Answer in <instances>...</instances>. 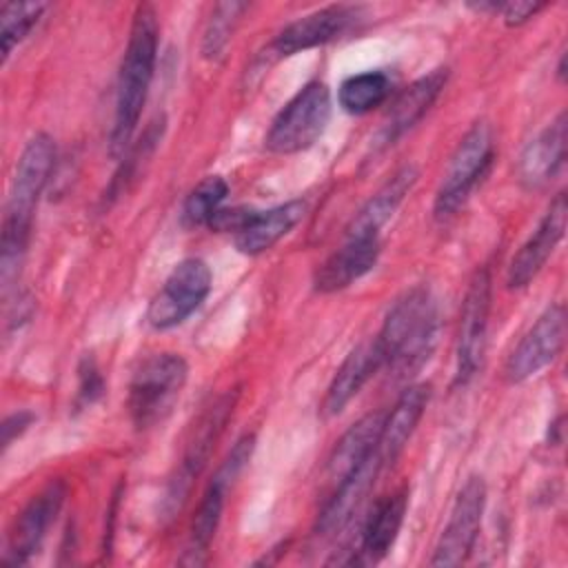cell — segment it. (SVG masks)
<instances>
[{
  "instance_id": "16",
  "label": "cell",
  "mask_w": 568,
  "mask_h": 568,
  "mask_svg": "<svg viewBox=\"0 0 568 568\" xmlns=\"http://www.w3.org/2000/svg\"><path fill=\"white\" fill-rule=\"evenodd\" d=\"M448 69H433L430 73L417 78L408 84L390 104L379 131H377V146L395 144L406 131H410L435 104L442 89L446 87Z\"/></svg>"
},
{
  "instance_id": "22",
  "label": "cell",
  "mask_w": 568,
  "mask_h": 568,
  "mask_svg": "<svg viewBox=\"0 0 568 568\" xmlns=\"http://www.w3.org/2000/svg\"><path fill=\"white\" fill-rule=\"evenodd\" d=\"M406 508H408L406 490H395L375 501L362 528L357 564H377L390 552L402 530Z\"/></svg>"
},
{
  "instance_id": "29",
  "label": "cell",
  "mask_w": 568,
  "mask_h": 568,
  "mask_svg": "<svg viewBox=\"0 0 568 568\" xmlns=\"http://www.w3.org/2000/svg\"><path fill=\"white\" fill-rule=\"evenodd\" d=\"M246 9H248L246 2H220L213 7L202 36V53L206 60L215 62L224 55L233 38V31Z\"/></svg>"
},
{
  "instance_id": "15",
  "label": "cell",
  "mask_w": 568,
  "mask_h": 568,
  "mask_svg": "<svg viewBox=\"0 0 568 568\" xmlns=\"http://www.w3.org/2000/svg\"><path fill=\"white\" fill-rule=\"evenodd\" d=\"M64 497H67V486L60 479L49 481L38 495L31 497V501L16 517V524L9 537V550L4 557L7 564H13V566L27 564L38 552V548L47 537V530L51 528L53 519L62 508Z\"/></svg>"
},
{
  "instance_id": "5",
  "label": "cell",
  "mask_w": 568,
  "mask_h": 568,
  "mask_svg": "<svg viewBox=\"0 0 568 568\" xmlns=\"http://www.w3.org/2000/svg\"><path fill=\"white\" fill-rule=\"evenodd\" d=\"M495 158V138L486 120L475 122L459 140L435 193L433 213L439 222L450 220L468 202Z\"/></svg>"
},
{
  "instance_id": "32",
  "label": "cell",
  "mask_w": 568,
  "mask_h": 568,
  "mask_svg": "<svg viewBox=\"0 0 568 568\" xmlns=\"http://www.w3.org/2000/svg\"><path fill=\"white\" fill-rule=\"evenodd\" d=\"M36 415L31 410H16L4 417L2 422V450H7L31 424Z\"/></svg>"
},
{
  "instance_id": "8",
  "label": "cell",
  "mask_w": 568,
  "mask_h": 568,
  "mask_svg": "<svg viewBox=\"0 0 568 568\" xmlns=\"http://www.w3.org/2000/svg\"><path fill=\"white\" fill-rule=\"evenodd\" d=\"M213 273L200 257H186L173 266L162 288L146 308V322L155 331H169L186 322L209 297Z\"/></svg>"
},
{
  "instance_id": "6",
  "label": "cell",
  "mask_w": 568,
  "mask_h": 568,
  "mask_svg": "<svg viewBox=\"0 0 568 568\" xmlns=\"http://www.w3.org/2000/svg\"><path fill=\"white\" fill-rule=\"evenodd\" d=\"M331 91L324 82H306L273 118L266 133V149L277 155H293L311 149L331 122Z\"/></svg>"
},
{
  "instance_id": "30",
  "label": "cell",
  "mask_w": 568,
  "mask_h": 568,
  "mask_svg": "<svg viewBox=\"0 0 568 568\" xmlns=\"http://www.w3.org/2000/svg\"><path fill=\"white\" fill-rule=\"evenodd\" d=\"M78 397H75V404L80 408H87L91 404H95L102 395H104V377L95 364L93 357H84L80 368H78Z\"/></svg>"
},
{
  "instance_id": "7",
  "label": "cell",
  "mask_w": 568,
  "mask_h": 568,
  "mask_svg": "<svg viewBox=\"0 0 568 568\" xmlns=\"http://www.w3.org/2000/svg\"><path fill=\"white\" fill-rule=\"evenodd\" d=\"M235 399H237L235 390L217 397L202 413L197 424L193 426V435H191V439L184 448V455H182L175 473L171 475V479L166 484V493H164V499H162L164 517H173L175 513L182 510L195 479L200 477L202 468L206 466V462L211 457V450H213L224 424L229 422V417L233 413Z\"/></svg>"
},
{
  "instance_id": "12",
  "label": "cell",
  "mask_w": 568,
  "mask_h": 568,
  "mask_svg": "<svg viewBox=\"0 0 568 568\" xmlns=\"http://www.w3.org/2000/svg\"><path fill=\"white\" fill-rule=\"evenodd\" d=\"M564 339L566 308L564 304H550L508 355L504 366V379L508 384H521L535 377L539 371L557 359L564 348Z\"/></svg>"
},
{
  "instance_id": "2",
  "label": "cell",
  "mask_w": 568,
  "mask_h": 568,
  "mask_svg": "<svg viewBox=\"0 0 568 568\" xmlns=\"http://www.w3.org/2000/svg\"><path fill=\"white\" fill-rule=\"evenodd\" d=\"M160 42L158 13L151 4H138L126 40V49L120 62L118 91H115V113L111 126L109 151L113 158L126 153L131 138L138 129L149 87L155 73Z\"/></svg>"
},
{
  "instance_id": "17",
  "label": "cell",
  "mask_w": 568,
  "mask_h": 568,
  "mask_svg": "<svg viewBox=\"0 0 568 568\" xmlns=\"http://www.w3.org/2000/svg\"><path fill=\"white\" fill-rule=\"evenodd\" d=\"M566 113L561 111L524 146L517 175L526 189H544L559 175L566 162Z\"/></svg>"
},
{
  "instance_id": "11",
  "label": "cell",
  "mask_w": 568,
  "mask_h": 568,
  "mask_svg": "<svg viewBox=\"0 0 568 568\" xmlns=\"http://www.w3.org/2000/svg\"><path fill=\"white\" fill-rule=\"evenodd\" d=\"M486 508V484L481 477L473 475L459 488L448 521L437 539L430 566H459L468 559Z\"/></svg>"
},
{
  "instance_id": "13",
  "label": "cell",
  "mask_w": 568,
  "mask_h": 568,
  "mask_svg": "<svg viewBox=\"0 0 568 568\" xmlns=\"http://www.w3.org/2000/svg\"><path fill=\"white\" fill-rule=\"evenodd\" d=\"M362 20V7L328 4L286 24L268 44V55L288 58L348 33Z\"/></svg>"
},
{
  "instance_id": "28",
  "label": "cell",
  "mask_w": 568,
  "mask_h": 568,
  "mask_svg": "<svg viewBox=\"0 0 568 568\" xmlns=\"http://www.w3.org/2000/svg\"><path fill=\"white\" fill-rule=\"evenodd\" d=\"M229 195V184L222 175H209L197 182L182 204V222L186 226L211 224L215 213L222 209V202Z\"/></svg>"
},
{
  "instance_id": "26",
  "label": "cell",
  "mask_w": 568,
  "mask_h": 568,
  "mask_svg": "<svg viewBox=\"0 0 568 568\" xmlns=\"http://www.w3.org/2000/svg\"><path fill=\"white\" fill-rule=\"evenodd\" d=\"M393 82L384 71H362L342 80L337 89L339 106L351 115H364L379 104H384L390 95Z\"/></svg>"
},
{
  "instance_id": "23",
  "label": "cell",
  "mask_w": 568,
  "mask_h": 568,
  "mask_svg": "<svg viewBox=\"0 0 568 568\" xmlns=\"http://www.w3.org/2000/svg\"><path fill=\"white\" fill-rule=\"evenodd\" d=\"M379 368H382V355L377 351L375 339L357 344L339 364V368L335 371L326 388V395L322 402L324 417L339 415Z\"/></svg>"
},
{
  "instance_id": "24",
  "label": "cell",
  "mask_w": 568,
  "mask_h": 568,
  "mask_svg": "<svg viewBox=\"0 0 568 568\" xmlns=\"http://www.w3.org/2000/svg\"><path fill=\"white\" fill-rule=\"evenodd\" d=\"M417 182V169L406 164L388 178L377 193L353 215L346 226V237H379V229L395 215L404 197Z\"/></svg>"
},
{
  "instance_id": "27",
  "label": "cell",
  "mask_w": 568,
  "mask_h": 568,
  "mask_svg": "<svg viewBox=\"0 0 568 568\" xmlns=\"http://www.w3.org/2000/svg\"><path fill=\"white\" fill-rule=\"evenodd\" d=\"M47 7V2H4L0 7L2 62H7L11 51L36 29Z\"/></svg>"
},
{
  "instance_id": "3",
  "label": "cell",
  "mask_w": 568,
  "mask_h": 568,
  "mask_svg": "<svg viewBox=\"0 0 568 568\" xmlns=\"http://www.w3.org/2000/svg\"><path fill=\"white\" fill-rule=\"evenodd\" d=\"M437 302L426 286H413L388 308L375 337L386 366L397 377L417 373L430 357L437 342Z\"/></svg>"
},
{
  "instance_id": "9",
  "label": "cell",
  "mask_w": 568,
  "mask_h": 568,
  "mask_svg": "<svg viewBox=\"0 0 568 568\" xmlns=\"http://www.w3.org/2000/svg\"><path fill=\"white\" fill-rule=\"evenodd\" d=\"M253 448H255V437L253 435L240 437L235 442V446L229 450L222 466L215 470V475H213L211 484L206 486V490L200 499V506L195 510L189 544H186L182 561H186V564H202L204 561V555H206V550H209V546L215 537V530L220 526L229 488L240 477L244 466L248 464V459L253 455Z\"/></svg>"
},
{
  "instance_id": "31",
  "label": "cell",
  "mask_w": 568,
  "mask_h": 568,
  "mask_svg": "<svg viewBox=\"0 0 568 568\" xmlns=\"http://www.w3.org/2000/svg\"><path fill=\"white\" fill-rule=\"evenodd\" d=\"M546 9V2H532V0H510V2H497V11L501 20L508 27H521L530 18H535L539 11Z\"/></svg>"
},
{
  "instance_id": "21",
  "label": "cell",
  "mask_w": 568,
  "mask_h": 568,
  "mask_svg": "<svg viewBox=\"0 0 568 568\" xmlns=\"http://www.w3.org/2000/svg\"><path fill=\"white\" fill-rule=\"evenodd\" d=\"M430 399V386L428 384H410L404 388V393L397 397L395 406L388 415H384L379 442H377V455L384 464H393L399 453L406 448L408 439L413 437L426 406Z\"/></svg>"
},
{
  "instance_id": "4",
  "label": "cell",
  "mask_w": 568,
  "mask_h": 568,
  "mask_svg": "<svg viewBox=\"0 0 568 568\" xmlns=\"http://www.w3.org/2000/svg\"><path fill=\"white\" fill-rule=\"evenodd\" d=\"M189 377V364L178 353L146 357L131 377L126 408L133 426L146 430L162 422L178 402Z\"/></svg>"
},
{
  "instance_id": "19",
  "label": "cell",
  "mask_w": 568,
  "mask_h": 568,
  "mask_svg": "<svg viewBox=\"0 0 568 568\" xmlns=\"http://www.w3.org/2000/svg\"><path fill=\"white\" fill-rule=\"evenodd\" d=\"M382 470H384V464L375 450L359 468H355L342 484H337L317 515V521H315L317 535L326 537L342 530L351 521V517L357 513L359 504L364 501V497L368 495V490L373 488Z\"/></svg>"
},
{
  "instance_id": "18",
  "label": "cell",
  "mask_w": 568,
  "mask_h": 568,
  "mask_svg": "<svg viewBox=\"0 0 568 568\" xmlns=\"http://www.w3.org/2000/svg\"><path fill=\"white\" fill-rule=\"evenodd\" d=\"M382 253L379 237H346L315 271L313 284L317 293H337L373 271Z\"/></svg>"
},
{
  "instance_id": "1",
  "label": "cell",
  "mask_w": 568,
  "mask_h": 568,
  "mask_svg": "<svg viewBox=\"0 0 568 568\" xmlns=\"http://www.w3.org/2000/svg\"><path fill=\"white\" fill-rule=\"evenodd\" d=\"M55 144L51 135L36 133L22 149L9 186V197L4 204L2 235H0V280L4 293L13 286L20 275L33 215L44 193V186L53 173Z\"/></svg>"
},
{
  "instance_id": "14",
  "label": "cell",
  "mask_w": 568,
  "mask_h": 568,
  "mask_svg": "<svg viewBox=\"0 0 568 568\" xmlns=\"http://www.w3.org/2000/svg\"><path fill=\"white\" fill-rule=\"evenodd\" d=\"M566 217H568L566 195L557 193L548 211L539 220L537 229L532 231V235L513 255L506 273L508 288H524L539 275V271L546 266L548 257L552 255V251L557 248V244L566 233Z\"/></svg>"
},
{
  "instance_id": "25",
  "label": "cell",
  "mask_w": 568,
  "mask_h": 568,
  "mask_svg": "<svg viewBox=\"0 0 568 568\" xmlns=\"http://www.w3.org/2000/svg\"><path fill=\"white\" fill-rule=\"evenodd\" d=\"M382 424L384 413H368L339 437L326 464V479L331 484V490L377 450Z\"/></svg>"
},
{
  "instance_id": "20",
  "label": "cell",
  "mask_w": 568,
  "mask_h": 568,
  "mask_svg": "<svg viewBox=\"0 0 568 568\" xmlns=\"http://www.w3.org/2000/svg\"><path fill=\"white\" fill-rule=\"evenodd\" d=\"M306 215V202L291 200L268 211H251L248 220L235 233V248L244 255H260L288 235Z\"/></svg>"
},
{
  "instance_id": "10",
  "label": "cell",
  "mask_w": 568,
  "mask_h": 568,
  "mask_svg": "<svg viewBox=\"0 0 568 568\" xmlns=\"http://www.w3.org/2000/svg\"><path fill=\"white\" fill-rule=\"evenodd\" d=\"M493 304V280L486 266L477 268L459 313L457 348H455V384H468L481 368L488 342V317Z\"/></svg>"
}]
</instances>
